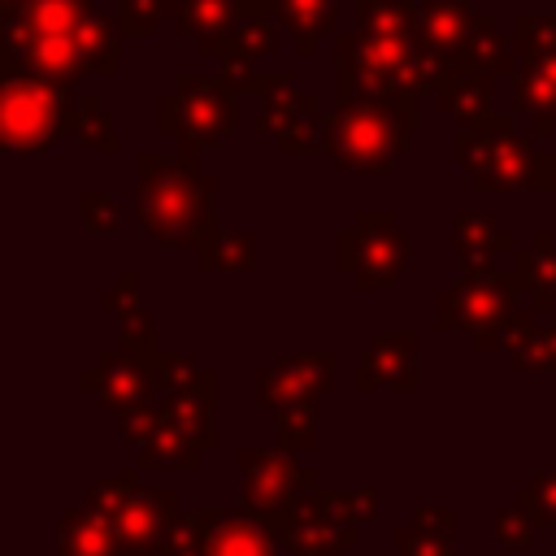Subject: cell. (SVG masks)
Instances as JSON below:
<instances>
[{"mask_svg":"<svg viewBox=\"0 0 556 556\" xmlns=\"http://www.w3.org/2000/svg\"><path fill=\"white\" fill-rule=\"evenodd\" d=\"M187 13H191V22L222 30L230 22V0H187Z\"/></svg>","mask_w":556,"mask_h":556,"instance_id":"10","label":"cell"},{"mask_svg":"<svg viewBox=\"0 0 556 556\" xmlns=\"http://www.w3.org/2000/svg\"><path fill=\"white\" fill-rule=\"evenodd\" d=\"M195 556H274L269 534L248 517H195Z\"/></svg>","mask_w":556,"mask_h":556,"instance_id":"4","label":"cell"},{"mask_svg":"<svg viewBox=\"0 0 556 556\" xmlns=\"http://www.w3.org/2000/svg\"><path fill=\"white\" fill-rule=\"evenodd\" d=\"M404 130H408L404 109L387 100L382 104L356 100L326 122V143L352 169H391L404 148Z\"/></svg>","mask_w":556,"mask_h":556,"instance_id":"1","label":"cell"},{"mask_svg":"<svg viewBox=\"0 0 556 556\" xmlns=\"http://www.w3.org/2000/svg\"><path fill=\"white\" fill-rule=\"evenodd\" d=\"M226 117H230V109L213 91H204V83H182V91H178V122L169 130H182L187 143H208L226 126Z\"/></svg>","mask_w":556,"mask_h":556,"instance_id":"7","label":"cell"},{"mask_svg":"<svg viewBox=\"0 0 556 556\" xmlns=\"http://www.w3.org/2000/svg\"><path fill=\"white\" fill-rule=\"evenodd\" d=\"M65 126V96L56 83L39 74H9L4 78V143L22 152H39Z\"/></svg>","mask_w":556,"mask_h":556,"instance_id":"2","label":"cell"},{"mask_svg":"<svg viewBox=\"0 0 556 556\" xmlns=\"http://www.w3.org/2000/svg\"><path fill=\"white\" fill-rule=\"evenodd\" d=\"M169 513H174V500L169 495H161V491H130L126 486V495L113 500V508H109L104 521L113 526V534L122 543H152V539L165 534Z\"/></svg>","mask_w":556,"mask_h":556,"instance_id":"5","label":"cell"},{"mask_svg":"<svg viewBox=\"0 0 556 556\" xmlns=\"http://www.w3.org/2000/svg\"><path fill=\"white\" fill-rule=\"evenodd\" d=\"M113 543H122V539H113V526L96 521L87 513L65 517V526H61V556H109Z\"/></svg>","mask_w":556,"mask_h":556,"instance_id":"8","label":"cell"},{"mask_svg":"<svg viewBox=\"0 0 556 556\" xmlns=\"http://www.w3.org/2000/svg\"><path fill=\"white\" fill-rule=\"evenodd\" d=\"M278 9H282V22L295 26L304 48H308V35H317L330 17V0H278Z\"/></svg>","mask_w":556,"mask_h":556,"instance_id":"9","label":"cell"},{"mask_svg":"<svg viewBox=\"0 0 556 556\" xmlns=\"http://www.w3.org/2000/svg\"><path fill=\"white\" fill-rule=\"evenodd\" d=\"M195 208H200V187L187 182L182 174L161 169L156 182H148L143 217H148V230H152V235H161V239H182V235H187V222L195 217Z\"/></svg>","mask_w":556,"mask_h":556,"instance_id":"3","label":"cell"},{"mask_svg":"<svg viewBox=\"0 0 556 556\" xmlns=\"http://www.w3.org/2000/svg\"><path fill=\"white\" fill-rule=\"evenodd\" d=\"M83 22H87V4L83 0H26V9L17 17H9V48L26 43V39L74 35Z\"/></svg>","mask_w":556,"mask_h":556,"instance_id":"6","label":"cell"}]
</instances>
